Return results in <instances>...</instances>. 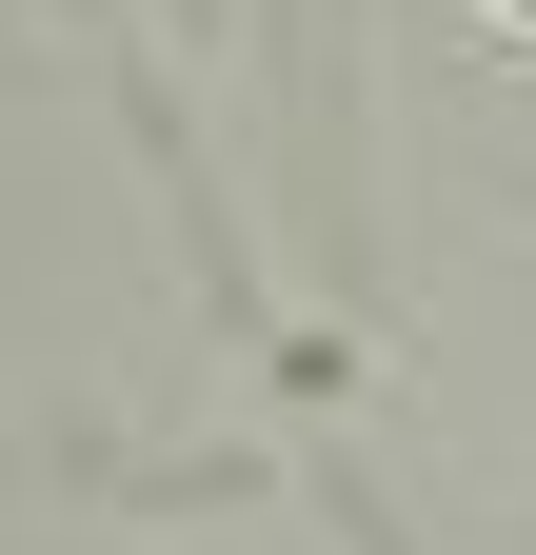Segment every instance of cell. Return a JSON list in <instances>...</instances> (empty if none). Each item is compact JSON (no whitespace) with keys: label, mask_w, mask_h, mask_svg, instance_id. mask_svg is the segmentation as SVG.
I'll list each match as a JSON object with an SVG mask.
<instances>
[{"label":"cell","mask_w":536,"mask_h":555,"mask_svg":"<svg viewBox=\"0 0 536 555\" xmlns=\"http://www.w3.org/2000/svg\"><path fill=\"white\" fill-rule=\"evenodd\" d=\"M457 21H497V40H536V0H457Z\"/></svg>","instance_id":"obj_1"}]
</instances>
